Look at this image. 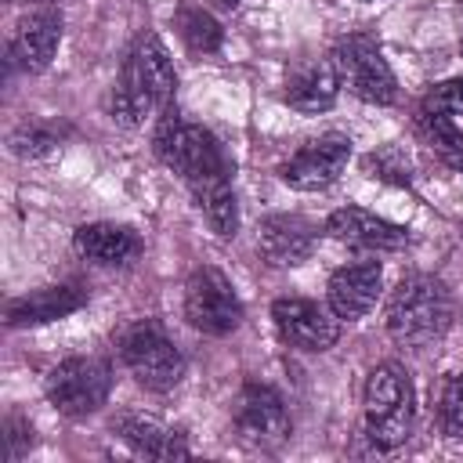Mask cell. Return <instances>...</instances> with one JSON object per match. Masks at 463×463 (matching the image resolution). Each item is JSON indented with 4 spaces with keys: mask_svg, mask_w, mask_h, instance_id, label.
<instances>
[{
    "mask_svg": "<svg viewBox=\"0 0 463 463\" xmlns=\"http://www.w3.org/2000/svg\"><path fill=\"white\" fill-rule=\"evenodd\" d=\"M43 4H51V0H43Z\"/></svg>",
    "mask_w": 463,
    "mask_h": 463,
    "instance_id": "obj_29",
    "label": "cell"
},
{
    "mask_svg": "<svg viewBox=\"0 0 463 463\" xmlns=\"http://www.w3.org/2000/svg\"><path fill=\"white\" fill-rule=\"evenodd\" d=\"M43 391H47V402L61 416L83 420V416H90V412H98L105 405V398L112 391V369H109L105 358H90V354L83 358V354H76V358L58 362L47 373Z\"/></svg>",
    "mask_w": 463,
    "mask_h": 463,
    "instance_id": "obj_4",
    "label": "cell"
},
{
    "mask_svg": "<svg viewBox=\"0 0 463 463\" xmlns=\"http://www.w3.org/2000/svg\"><path fill=\"white\" fill-rule=\"evenodd\" d=\"M347 159H351V137L329 130V134L304 141L282 163V181L289 188H300V192H318V188H329L344 174Z\"/></svg>",
    "mask_w": 463,
    "mask_h": 463,
    "instance_id": "obj_9",
    "label": "cell"
},
{
    "mask_svg": "<svg viewBox=\"0 0 463 463\" xmlns=\"http://www.w3.org/2000/svg\"><path fill=\"white\" fill-rule=\"evenodd\" d=\"M235 430L250 449H279L289 438V412L279 391L246 383L235 402Z\"/></svg>",
    "mask_w": 463,
    "mask_h": 463,
    "instance_id": "obj_10",
    "label": "cell"
},
{
    "mask_svg": "<svg viewBox=\"0 0 463 463\" xmlns=\"http://www.w3.org/2000/svg\"><path fill=\"white\" fill-rule=\"evenodd\" d=\"M7 145H11V152H14L18 159H40V156L54 152L58 134H54V127H47V123H22V127L11 130Z\"/></svg>",
    "mask_w": 463,
    "mask_h": 463,
    "instance_id": "obj_23",
    "label": "cell"
},
{
    "mask_svg": "<svg viewBox=\"0 0 463 463\" xmlns=\"http://www.w3.org/2000/svg\"><path fill=\"white\" fill-rule=\"evenodd\" d=\"M72 246L83 260L101 264V268H127L141 253L137 232L127 228V224H112V221L80 224L76 235H72Z\"/></svg>",
    "mask_w": 463,
    "mask_h": 463,
    "instance_id": "obj_17",
    "label": "cell"
},
{
    "mask_svg": "<svg viewBox=\"0 0 463 463\" xmlns=\"http://www.w3.org/2000/svg\"><path fill=\"white\" fill-rule=\"evenodd\" d=\"M184 318L206 336H228L242 322V300L224 271L195 268L184 282Z\"/></svg>",
    "mask_w": 463,
    "mask_h": 463,
    "instance_id": "obj_6",
    "label": "cell"
},
{
    "mask_svg": "<svg viewBox=\"0 0 463 463\" xmlns=\"http://www.w3.org/2000/svg\"><path fill=\"white\" fill-rule=\"evenodd\" d=\"M123 69L145 87V94L152 98L156 112L170 109L174 87H177V72H174V61H170V54H166V47H163V40H159L156 33H145V36L130 47Z\"/></svg>",
    "mask_w": 463,
    "mask_h": 463,
    "instance_id": "obj_16",
    "label": "cell"
},
{
    "mask_svg": "<svg viewBox=\"0 0 463 463\" xmlns=\"http://www.w3.org/2000/svg\"><path fill=\"white\" fill-rule=\"evenodd\" d=\"M156 156L174 174H181L192 184V192L203 184L228 181V174H232V163H228L221 141L206 127L177 119L174 109H163V119L156 130Z\"/></svg>",
    "mask_w": 463,
    "mask_h": 463,
    "instance_id": "obj_2",
    "label": "cell"
},
{
    "mask_svg": "<svg viewBox=\"0 0 463 463\" xmlns=\"http://www.w3.org/2000/svg\"><path fill=\"white\" fill-rule=\"evenodd\" d=\"M340 72L333 58H304L286 76V105L297 112H326L340 94Z\"/></svg>",
    "mask_w": 463,
    "mask_h": 463,
    "instance_id": "obj_13",
    "label": "cell"
},
{
    "mask_svg": "<svg viewBox=\"0 0 463 463\" xmlns=\"http://www.w3.org/2000/svg\"><path fill=\"white\" fill-rule=\"evenodd\" d=\"M221 7H239V0H217Z\"/></svg>",
    "mask_w": 463,
    "mask_h": 463,
    "instance_id": "obj_28",
    "label": "cell"
},
{
    "mask_svg": "<svg viewBox=\"0 0 463 463\" xmlns=\"http://www.w3.org/2000/svg\"><path fill=\"white\" fill-rule=\"evenodd\" d=\"M329 58L340 72V83L354 98H362L369 105H391L398 98V80L369 36H344Z\"/></svg>",
    "mask_w": 463,
    "mask_h": 463,
    "instance_id": "obj_7",
    "label": "cell"
},
{
    "mask_svg": "<svg viewBox=\"0 0 463 463\" xmlns=\"http://www.w3.org/2000/svg\"><path fill=\"white\" fill-rule=\"evenodd\" d=\"M0 438H4V459L14 463V459H22V456L29 452V445H33V427H29L22 416H7Z\"/></svg>",
    "mask_w": 463,
    "mask_h": 463,
    "instance_id": "obj_27",
    "label": "cell"
},
{
    "mask_svg": "<svg viewBox=\"0 0 463 463\" xmlns=\"http://www.w3.org/2000/svg\"><path fill=\"white\" fill-rule=\"evenodd\" d=\"M452 293L441 279L430 275H409L402 279L387 297V333L405 347H423L438 340L452 326Z\"/></svg>",
    "mask_w": 463,
    "mask_h": 463,
    "instance_id": "obj_1",
    "label": "cell"
},
{
    "mask_svg": "<svg viewBox=\"0 0 463 463\" xmlns=\"http://www.w3.org/2000/svg\"><path fill=\"white\" fill-rule=\"evenodd\" d=\"M177 29H181V40L188 43V51H195V54H213L224 40L221 22L195 4H184L177 11Z\"/></svg>",
    "mask_w": 463,
    "mask_h": 463,
    "instance_id": "obj_22",
    "label": "cell"
},
{
    "mask_svg": "<svg viewBox=\"0 0 463 463\" xmlns=\"http://www.w3.org/2000/svg\"><path fill=\"white\" fill-rule=\"evenodd\" d=\"M365 170H373V177H383V181H398V184H409L412 181V163L402 148L387 145L380 152H373L365 159Z\"/></svg>",
    "mask_w": 463,
    "mask_h": 463,
    "instance_id": "obj_25",
    "label": "cell"
},
{
    "mask_svg": "<svg viewBox=\"0 0 463 463\" xmlns=\"http://www.w3.org/2000/svg\"><path fill=\"white\" fill-rule=\"evenodd\" d=\"M83 304H87V289L72 286V282H61V286H43L36 293H25V297L11 300L4 318H7L11 329H18V326H43V322H54V318H65V315L80 311Z\"/></svg>",
    "mask_w": 463,
    "mask_h": 463,
    "instance_id": "obj_18",
    "label": "cell"
},
{
    "mask_svg": "<svg viewBox=\"0 0 463 463\" xmlns=\"http://www.w3.org/2000/svg\"><path fill=\"white\" fill-rule=\"evenodd\" d=\"M58 43H61V11L43 4L18 18L11 43H7V58L22 72H43L54 58Z\"/></svg>",
    "mask_w": 463,
    "mask_h": 463,
    "instance_id": "obj_11",
    "label": "cell"
},
{
    "mask_svg": "<svg viewBox=\"0 0 463 463\" xmlns=\"http://www.w3.org/2000/svg\"><path fill=\"white\" fill-rule=\"evenodd\" d=\"M195 199H199V210H203L206 224H210L221 239H232V235L239 232V203H235L232 181L203 184V188H195Z\"/></svg>",
    "mask_w": 463,
    "mask_h": 463,
    "instance_id": "obj_21",
    "label": "cell"
},
{
    "mask_svg": "<svg viewBox=\"0 0 463 463\" xmlns=\"http://www.w3.org/2000/svg\"><path fill=\"white\" fill-rule=\"evenodd\" d=\"M112 430L137 452L148 459H188V445L177 430H170L166 423H159L148 412H119L112 420Z\"/></svg>",
    "mask_w": 463,
    "mask_h": 463,
    "instance_id": "obj_19",
    "label": "cell"
},
{
    "mask_svg": "<svg viewBox=\"0 0 463 463\" xmlns=\"http://www.w3.org/2000/svg\"><path fill=\"white\" fill-rule=\"evenodd\" d=\"M420 112H430V116H463V80H441L434 83L427 94H423V105Z\"/></svg>",
    "mask_w": 463,
    "mask_h": 463,
    "instance_id": "obj_24",
    "label": "cell"
},
{
    "mask_svg": "<svg viewBox=\"0 0 463 463\" xmlns=\"http://www.w3.org/2000/svg\"><path fill=\"white\" fill-rule=\"evenodd\" d=\"M365 434L376 449H398L412 430V380L398 362H380L365 380Z\"/></svg>",
    "mask_w": 463,
    "mask_h": 463,
    "instance_id": "obj_3",
    "label": "cell"
},
{
    "mask_svg": "<svg viewBox=\"0 0 463 463\" xmlns=\"http://www.w3.org/2000/svg\"><path fill=\"white\" fill-rule=\"evenodd\" d=\"M441 427L449 438H463V373L445 383L441 394Z\"/></svg>",
    "mask_w": 463,
    "mask_h": 463,
    "instance_id": "obj_26",
    "label": "cell"
},
{
    "mask_svg": "<svg viewBox=\"0 0 463 463\" xmlns=\"http://www.w3.org/2000/svg\"><path fill=\"white\" fill-rule=\"evenodd\" d=\"M119 354L134 380L148 391H170L184 376V354L156 322H137L119 336Z\"/></svg>",
    "mask_w": 463,
    "mask_h": 463,
    "instance_id": "obj_5",
    "label": "cell"
},
{
    "mask_svg": "<svg viewBox=\"0 0 463 463\" xmlns=\"http://www.w3.org/2000/svg\"><path fill=\"white\" fill-rule=\"evenodd\" d=\"M318 228L300 213H271L257 224V250L268 264L289 268L311 257Z\"/></svg>",
    "mask_w": 463,
    "mask_h": 463,
    "instance_id": "obj_12",
    "label": "cell"
},
{
    "mask_svg": "<svg viewBox=\"0 0 463 463\" xmlns=\"http://www.w3.org/2000/svg\"><path fill=\"white\" fill-rule=\"evenodd\" d=\"M416 130H420L423 145H427L449 170L463 174V130H456L449 116L420 112V116H416Z\"/></svg>",
    "mask_w": 463,
    "mask_h": 463,
    "instance_id": "obj_20",
    "label": "cell"
},
{
    "mask_svg": "<svg viewBox=\"0 0 463 463\" xmlns=\"http://www.w3.org/2000/svg\"><path fill=\"white\" fill-rule=\"evenodd\" d=\"M326 232L336 239V242H347V246H362V250H402L409 242V232L402 224H391L362 206H340L329 213L326 221Z\"/></svg>",
    "mask_w": 463,
    "mask_h": 463,
    "instance_id": "obj_14",
    "label": "cell"
},
{
    "mask_svg": "<svg viewBox=\"0 0 463 463\" xmlns=\"http://www.w3.org/2000/svg\"><path fill=\"white\" fill-rule=\"evenodd\" d=\"M271 318L279 336L297 351H329L340 336V318L333 307H322L307 297H279L271 304Z\"/></svg>",
    "mask_w": 463,
    "mask_h": 463,
    "instance_id": "obj_8",
    "label": "cell"
},
{
    "mask_svg": "<svg viewBox=\"0 0 463 463\" xmlns=\"http://www.w3.org/2000/svg\"><path fill=\"white\" fill-rule=\"evenodd\" d=\"M380 282H383V271L376 260H354V264H344L329 275V307L336 311V318H362L376 297H380Z\"/></svg>",
    "mask_w": 463,
    "mask_h": 463,
    "instance_id": "obj_15",
    "label": "cell"
}]
</instances>
